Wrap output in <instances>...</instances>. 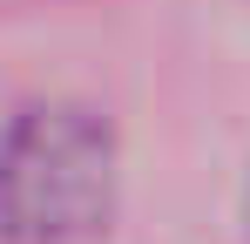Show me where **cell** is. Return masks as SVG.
<instances>
[{"label":"cell","instance_id":"obj_1","mask_svg":"<svg viewBox=\"0 0 250 244\" xmlns=\"http://www.w3.org/2000/svg\"><path fill=\"white\" fill-rule=\"evenodd\" d=\"M115 210V136L82 102H34L0 136V238L75 244Z\"/></svg>","mask_w":250,"mask_h":244},{"label":"cell","instance_id":"obj_2","mask_svg":"<svg viewBox=\"0 0 250 244\" xmlns=\"http://www.w3.org/2000/svg\"><path fill=\"white\" fill-rule=\"evenodd\" d=\"M244 231H250V183H244Z\"/></svg>","mask_w":250,"mask_h":244}]
</instances>
